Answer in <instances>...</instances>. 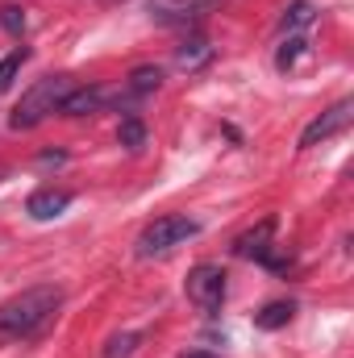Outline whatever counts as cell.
<instances>
[{
	"mask_svg": "<svg viewBox=\"0 0 354 358\" xmlns=\"http://www.w3.org/2000/svg\"><path fill=\"white\" fill-rule=\"evenodd\" d=\"M183 292H187L192 304H200L204 313H213V308H221V300H225V271L217 267V263H200V267L187 271Z\"/></svg>",
	"mask_w": 354,
	"mask_h": 358,
	"instance_id": "obj_4",
	"label": "cell"
},
{
	"mask_svg": "<svg viewBox=\"0 0 354 358\" xmlns=\"http://www.w3.org/2000/svg\"><path fill=\"white\" fill-rule=\"evenodd\" d=\"M104 4H117V0H104Z\"/></svg>",
	"mask_w": 354,
	"mask_h": 358,
	"instance_id": "obj_20",
	"label": "cell"
},
{
	"mask_svg": "<svg viewBox=\"0 0 354 358\" xmlns=\"http://www.w3.org/2000/svg\"><path fill=\"white\" fill-rule=\"evenodd\" d=\"M200 234V221L196 217H183V213H167V217H155L142 234H138V255L142 259H159V255H171L176 246H183L187 238Z\"/></svg>",
	"mask_w": 354,
	"mask_h": 358,
	"instance_id": "obj_3",
	"label": "cell"
},
{
	"mask_svg": "<svg viewBox=\"0 0 354 358\" xmlns=\"http://www.w3.org/2000/svg\"><path fill=\"white\" fill-rule=\"evenodd\" d=\"M304 50H309V42H304L300 34H292V38H288V42L279 46V55H275V67H279V71H288V67H296V59H300Z\"/></svg>",
	"mask_w": 354,
	"mask_h": 358,
	"instance_id": "obj_15",
	"label": "cell"
},
{
	"mask_svg": "<svg viewBox=\"0 0 354 358\" xmlns=\"http://www.w3.org/2000/svg\"><path fill=\"white\" fill-rule=\"evenodd\" d=\"M138 342H142V334H113L104 346V358H134Z\"/></svg>",
	"mask_w": 354,
	"mask_h": 358,
	"instance_id": "obj_16",
	"label": "cell"
},
{
	"mask_svg": "<svg viewBox=\"0 0 354 358\" xmlns=\"http://www.w3.org/2000/svg\"><path fill=\"white\" fill-rule=\"evenodd\" d=\"M292 313H296L292 300H271V304H263V308L255 313V325H259V329H283V325L292 321Z\"/></svg>",
	"mask_w": 354,
	"mask_h": 358,
	"instance_id": "obj_11",
	"label": "cell"
},
{
	"mask_svg": "<svg viewBox=\"0 0 354 358\" xmlns=\"http://www.w3.org/2000/svg\"><path fill=\"white\" fill-rule=\"evenodd\" d=\"M76 88L67 76H46V80H38L34 88L21 96V104L13 108V117H8V125L13 129H34V125H42L50 113H59V104H63V96Z\"/></svg>",
	"mask_w": 354,
	"mask_h": 358,
	"instance_id": "obj_2",
	"label": "cell"
},
{
	"mask_svg": "<svg viewBox=\"0 0 354 358\" xmlns=\"http://www.w3.org/2000/svg\"><path fill=\"white\" fill-rule=\"evenodd\" d=\"M0 25H4L8 34H21V29H25V8H17V4H4V8H0Z\"/></svg>",
	"mask_w": 354,
	"mask_h": 358,
	"instance_id": "obj_18",
	"label": "cell"
},
{
	"mask_svg": "<svg viewBox=\"0 0 354 358\" xmlns=\"http://www.w3.org/2000/svg\"><path fill=\"white\" fill-rule=\"evenodd\" d=\"M25 59H29V50L25 46H17V50H8L4 59H0V96L13 88V80L21 76V67H25Z\"/></svg>",
	"mask_w": 354,
	"mask_h": 358,
	"instance_id": "obj_14",
	"label": "cell"
},
{
	"mask_svg": "<svg viewBox=\"0 0 354 358\" xmlns=\"http://www.w3.org/2000/svg\"><path fill=\"white\" fill-rule=\"evenodd\" d=\"M313 21H317V8H313L309 0H292V4L283 8V17H279V29H283V34H296V29L313 25Z\"/></svg>",
	"mask_w": 354,
	"mask_h": 358,
	"instance_id": "obj_12",
	"label": "cell"
},
{
	"mask_svg": "<svg viewBox=\"0 0 354 358\" xmlns=\"http://www.w3.org/2000/svg\"><path fill=\"white\" fill-rule=\"evenodd\" d=\"M117 138H121V146H125V150H138V146L146 142V125H142L138 117H125V121H121V129H117Z\"/></svg>",
	"mask_w": 354,
	"mask_h": 358,
	"instance_id": "obj_17",
	"label": "cell"
},
{
	"mask_svg": "<svg viewBox=\"0 0 354 358\" xmlns=\"http://www.w3.org/2000/svg\"><path fill=\"white\" fill-rule=\"evenodd\" d=\"M221 0H150L146 4V17L155 25H192V21H204Z\"/></svg>",
	"mask_w": 354,
	"mask_h": 358,
	"instance_id": "obj_5",
	"label": "cell"
},
{
	"mask_svg": "<svg viewBox=\"0 0 354 358\" xmlns=\"http://www.w3.org/2000/svg\"><path fill=\"white\" fill-rule=\"evenodd\" d=\"M159 84H163V71L155 63H142V67L129 71V92L134 96H150V92H159Z\"/></svg>",
	"mask_w": 354,
	"mask_h": 358,
	"instance_id": "obj_13",
	"label": "cell"
},
{
	"mask_svg": "<svg viewBox=\"0 0 354 358\" xmlns=\"http://www.w3.org/2000/svg\"><path fill=\"white\" fill-rule=\"evenodd\" d=\"M351 117H354V100H338L330 113H321L317 121L304 125V134H300V150H309V146H317V142H330L334 134H342V129L351 125Z\"/></svg>",
	"mask_w": 354,
	"mask_h": 358,
	"instance_id": "obj_6",
	"label": "cell"
},
{
	"mask_svg": "<svg viewBox=\"0 0 354 358\" xmlns=\"http://www.w3.org/2000/svg\"><path fill=\"white\" fill-rule=\"evenodd\" d=\"M208 59H213V46H208V38H187V42H179L176 46V67L179 71H200V67H208Z\"/></svg>",
	"mask_w": 354,
	"mask_h": 358,
	"instance_id": "obj_10",
	"label": "cell"
},
{
	"mask_svg": "<svg viewBox=\"0 0 354 358\" xmlns=\"http://www.w3.org/2000/svg\"><path fill=\"white\" fill-rule=\"evenodd\" d=\"M0 179H4V167H0Z\"/></svg>",
	"mask_w": 354,
	"mask_h": 358,
	"instance_id": "obj_21",
	"label": "cell"
},
{
	"mask_svg": "<svg viewBox=\"0 0 354 358\" xmlns=\"http://www.w3.org/2000/svg\"><path fill=\"white\" fill-rule=\"evenodd\" d=\"M71 208V192H63V187H42V192H34L29 200H25V213L34 217V221H55V217H63Z\"/></svg>",
	"mask_w": 354,
	"mask_h": 358,
	"instance_id": "obj_7",
	"label": "cell"
},
{
	"mask_svg": "<svg viewBox=\"0 0 354 358\" xmlns=\"http://www.w3.org/2000/svg\"><path fill=\"white\" fill-rule=\"evenodd\" d=\"M59 304H63V287H55V283L25 287L21 296L0 304V338H34V334H42L55 321Z\"/></svg>",
	"mask_w": 354,
	"mask_h": 358,
	"instance_id": "obj_1",
	"label": "cell"
},
{
	"mask_svg": "<svg viewBox=\"0 0 354 358\" xmlns=\"http://www.w3.org/2000/svg\"><path fill=\"white\" fill-rule=\"evenodd\" d=\"M179 358H217V355H204V350H183Z\"/></svg>",
	"mask_w": 354,
	"mask_h": 358,
	"instance_id": "obj_19",
	"label": "cell"
},
{
	"mask_svg": "<svg viewBox=\"0 0 354 358\" xmlns=\"http://www.w3.org/2000/svg\"><path fill=\"white\" fill-rule=\"evenodd\" d=\"M271 234H275V217H267L259 229H246V234H242V238L234 242V255H238V259H255V263H263L267 255L275 250Z\"/></svg>",
	"mask_w": 354,
	"mask_h": 358,
	"instance_id": "obj_8",
	"label": "cell"
},
{
	"mask_svg": "<svg viewBox=\"0 0 354 358\" xmlns=\"http://www.w3.org/2000/svg\"><path fill=\"white\" fill-rule=\"evenodd\" d=\"M100 104H104V92L100 88H71L63 96L59 113L63 117H92V113H100Z\"/></svg>",
	"mask_w": 354,
	"mask_h": 358,
	"instance_id": "obj_9",
	"label": "cell"
}]
</instances>
